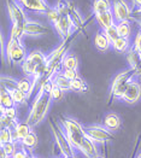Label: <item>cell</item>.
I'll list each match as a JSON object with an SVG mask.
<instances>
[{"instance_id":"30bf717a","label":"cell","mask_w":141,"mask_h":158,"mask_svg":"<svg viewBox=\"0 0 141 158\" xmlns=\"http://www.w3.org/2000/svg\"><path fill=\"white\" fill-rule=\"evenodd\" d=\"M24 33L27 36H42L50 33V28L44 23L28 19L24 23Z\"/></svg>"},{"instance_id":"8d00e7d4","label":"cell","mask_w":141,"mask_h":158,"mask_svg":"<svg viewBox=\"0 0 141 158\" xmlns=\"http://www.w3.org/2000/svg\"><path fill=\"white\" fill-rule=\"evenodd\" d=\"M17 119H12V118H9L6 117L5 115H1V128H9L13 131L15 127L17 126Z\"/></svg>"},{"instance_id":"44dd1931","label":"cell","mask_w":141,"mask_h":158,"mask_svg":"<svg viewBox=\"0 0 141 158\" xmlns=\"http://www.w3.org/2000/svg\"><path fill=\"white\" fill-rule=\"evenodd\" d=\"M52 82H53L54 85H57V86H58L60 89H63L64 92L71 91V81L65 77L63 71H58V73L53 76Z\"/></svg>"},{"instance_id":"cb8c5ba5","label":"cell","mask_w":141,"mask_h":158,"mask_svg":"<svg viewBox=\"0 0 141 158\" xmlns=\"http://www.w3.org/2000/svg\"><path fill=\"white\" fill-rule=\"evenodd\" d=\"M62 68L63 70L64 69H69V70H77L78 68V59L75 54H71V53H68L63 59V63H62Z\"/></svg>"},{"instance_id":"bcb514c9","label":"cell","mask_w":141,"mask_h":158,"mask_svg":"<svg viewBox=\"0 0 141 158\" xmlns=\"http://www.w3.org/2000/svg\"><path fill=\"white\" fill-rule=\"evenodd\" d=\"M135 158H141V152H139V155H138V156H136Z\"/></svg>"},{"instance_id":"f546056e","label":"cell","mask_w":141,"mask_h":158,"mask_svg":"<svg viewBox=\"0 0 141 158\" xmlns=\"http://www.w3.org/2000/svg\"><path fill=\"white\" fill-rule=\"evenodd\" d=\"M10 93H11V95H12L13 102H15L16 105H24L27 103V100L29 99L26 93L19 91L18 88H17V89H13L12 92H10Z\"/></svg>"},{"instance_id":"d6986e66","label":"cell","mask_w":141,"mask_h":158,"mask_svg":"<svg viewBox=\"0 0 141 158\" xmlns=\"http://www.w3.org/2000/svg\"><path fill=\"white\" fill-rule=\"evenodd\" d=\"M17 88L22 92H24L28 95V98H30L31 93L34 92V89L36 88V83L34 79L31 76H24L22 79L18 80V83H17Z\"/></svg>"},{"instance_id":"603a6c76","label":"cell","mask_w":141,"mask_h":158,"mask_svg":"<svg viewBox=\"0 0 141 158\" xmlns=\"http://www.w3.org/2000/svg\"><path fill=\"white\" fill-rule=\"evenodd\" d=\"M19 145L22 146V147H24L27 151L33 152V150H34V148L36 147V145H38V135H36L34 132H31L27 138H24V139L21 141Z\"/></svg>"},{"instance_id":"f35d334b","label":"cell","mask_w":141,"mask_h":158,"mask_svg":"<svg viewBox=\"0 0 141 158\" xmlns=\"http://www.w3.org/2000/svg\"><path fill=\"white\" fill-rule=\"evenodd\" d=\"M1 115H5L6 117L12 119H17V110H16V106L15 107H9V109H5L1 106Z\"/></svg>"},{"instance_id":"8992f818","label":"cell","mask_w":141,"mask_h":158,"mask_svg":"<svg viewBox=\"0 0 141 158\" xmlns=\"http://www.w3.org/2000/svg\"><path fill=\"white\" fill-rule=\"evenodd\" d=\"M6 9L7 15L12 22V24H24L28 21L27 13L24 11V7L16 0H6Z\"/></svg>"},{"instance_id":"60d3db41","label":"cell","mask_w":141,"mask_h":158,"mask_svg":"<svg viewBox=\"0 0 141 158\" xmlns=\"http://www.w3.org/2000/svg\"><path fill=\"white\" fill-rule=\"evenodd\" d=\"M133 48L141 54V29L136 33L135 38H134V42H133Z\"/></svg>"},{"instance_id":"f1b7e54d","label":"cell","mask_w":141,"mask_h":158,"mask_svg":"<svg viewBox=\"0 0 141 158\" xmlns=\"http://www.w3.org/2000/svg\"><path fill=\"white\" fill-rule=\"evenodd\" d=\"M17 83H18V80L13 79L11 76H6V75L1 76V88L6 89L9 92H12L13 89H17Z\"/></svg>"},{"instance_id":"4316f807","label":"cell","mask_w":141,"mask_h":158,"mask_svg":"<svg viewBox=\"0 0 141 158\" xmlns=\"http://www.w3.org/2000/svg\"><path fill=\"white\" fill-rule=\"evenodd\" d=\"M21 68H22V71H23V74L26 75V76H34L35 74H36V70H38L39 66L35 64V63H33L28 57H27V59L21 64Z\"/></svg>"},{"instance_id":"7c38bea8","label":"cell","mask_w":141,"mask_h":158,"mask_svg":"<svg viewBox=\"0 0 141 158\" xmlns=\"http://www.w3.org/2000/svg\"><path fill=\"white\" fill-rule=\"evenodd\" d=\"M59 123L62 124L65 133H71V134H86L85 133V127L76 119L71 117H65L62 116L59 119Z\"/></svg>"},{"instance_id":"e575fe53","label":"cell","mask_w":141,"mask_h":158,"mask_svg":"<svg viewBox=\"0 0 141 158\" xmlns=\"http://www.w3.org/2000/svg\"><path fill=\"white\" fill-rule=\"evenodd\" d=\"M18 146H19V144H17V143H15V141H10V143H7V144H5V145H1V150H2L9 157L11 158V156L16 152V150L18 148Z\"/></svg>"},{"instance_id":"7a4b0ae2","label":"cell","mask_w":141,"mask_h":158,"mask_svg":"<svg viewBox=\"0 0 141 158\" xmlns=\"http://www.w3.org/2000/svg\"><path fill=\"white\" fill-rule=\"evenodd\" d=\"M48 126H50V129L53 135V139H54V143L58 147L62 157H73V156H76V150L71 146L70 141L68 140V136H66V133L64 132L62 124L59 122H56L51 119L48 122Z\"/></svg>"},{"instance_id":"9c48e42d","label":"cell","mask_w":141,"mask_h":158,"mask_svg":"<svg viewBox=\"0 0 141 158\" xmlns=\"http://www.w3.org/2000/svg\"><path fill=\"white\" fill-rule=\"evenodd\" d=\"M57 33L59 34V36L62 38V40L69 38L71 34H74V30H75V27L74 23L71 21V18L69 17V15H63L59 19V22L54 26Z\"/></svg>"},{"instance_id":"52a82bcc","label":"cell","mask_w":141,"mask_h":158,"mask_svg":"<svg viewBox=\"0 0 141 158\" xmlns=\"http://www.w3.org/2000/svg\"><path fill=\"white\" fill-rule=\"evenodd\" d=\"M112 12L115 16L116 23L133 19V10L126 0H116L112 6Z\"/></svg>"},{"instance_id":"681fc988","label":"cell","mask_w":141,"mask_h":158,"mask_svg":"<svg viewBox=\"0 0 141 158\" xmlns=\"http://www.w3.org/2000/svg\"><path fill=\"white\" fill-rule=\"evenodd\" d=\"M35 158H39V157H35Z\"/></svg>"},{"instance_id":"277c9868","label":"cell","mask_w":141,"mask_h":158,"mask_svg":"<svg viewBox=\"0 0 141 158\" xmlns=\"http://www.w3.org/2000/svg\"><path fill=\"white\" fill-rule=\"evenodd\" d=\"M28 54L22 44V41L9 39L6 42L4 58L7 60V63H15V64H22L27 59Z\"/></svg>"},{"instance_id":"74e56055","label":"cell","mask_w":141,"mask_h":158,"mask_svg":"<svg viewBox=\"0 0 141 158\" xmlns=\"http://www.w3.org/2000/svg\"><path fill=\"white\" fill-rule=\"evenodd\" d=\"M104 33H105V35L107 36V39L111 41V44H112L116 39H118V38H119L118 31H117V28H116V24L115 26H111L110 28H107V29H105V30H104Z\"/></svg>"},{"instance_id":"484cf974","label":"cell","mask_w":141,"mask_h":158,"mask_svg":"<svg viewBox=\"0 0 141 158\" xmlns=\"http://www.w3.org/2000/svg\"><path fill=\"white\" fill-rule=\"evenodd\" d=\"M24 36H26V33H24V24H17V23L12 24L11 30H10V39L17 40V41H22Z\"/></svg>"},{"instance_id":"3957f363","label":"cell","mask_w":141,"mask_h":158,"mask_svg":"<svg viewBox=\"0 0 141 158\" xmlns=\"http://www.w3.org/2000/svg\"><path fill=\"white\" fill-rule=\"evenodd\" d=\"M134 77H135V73L130 68L118 73L116 75L112 80L110 93H109V104L111 100H121L122 99L128 85L134 80Z\"/></svg>"},{"instance_id":"6da1fadb","label":"cell","mask_w":141,"mask_h":158,"mask_svg":"<svg viewBox=\"0 0 141 158\" xmlns=\"http://www.w3.org/2000/svg\"><path fill=\"white\" fill-rule=\"evenodd\" d=\"M52 102L53 100L51 98L50 91H47L45 86H41L38 89L36 97L31 104V107H30V111H29V115L27 117L26 122H28L31 127H35V126L40 124L47 116Z\"/></svg>"},{"instance_id":"ac0fdd59","label":"cell","mask_w":141,"mask_h":158,"mask_svg":"<svg viewBox=\"0 0 141 158\" xmlns=\"http://www.w3.org/2000/svg\"><path fill=\"white\" fill-rule=\"evenodd\" d=\"M95 21L99 24L102 30H105V29L110 28L111 26H115L116 24L115 16H114L112 11H107V12L95 15Z\"/></svg>"},{"instance_id":"b9f144b4","label":"cell","mask_w":141,"mask_h":158,"mask_svg":"<svg viewBox=\"0 0 141 158\" xmlns=\"http://www.w3.org/2000/svg\"><path fill=\"white\" fill-rule=\"evenodd\" d=\"M28 153H29V151H27L24 147H22L19 145L18 148L16 150V152L11 156V158H26L28 156Z\"/></svg>"},{"instance_id":"5b68a950","label":"cell","mask_w":141,"mask_h":158,"mask_svg":"<svg viewBox=\"0 0 141 158\" xmlns=\"http://www.w3.org/2000/svg\"><path fill=\"white\" fill-rule=\"evenodd\" d=\"M85 133L92 141L98 145H104L115 139L114 133L106 129L103 124H92L85 127Z\"/></svg>"},{"instance_id":"83f0119b","label":"cell","mask_w":141,"mask_h":158,"mask_svg":"<svg viewBox=\"0 0 141 158\" xmlns=\"http://www.w3.org/2000/svg\"><path fill=\"white\" fill-rule=\"evenodd\" d=\"M0 102H1V106L5 107V109L16 106L11 93L9 91H6V89H4V88H1V92H0Z\"/></svg>"},{"instance_id":"ffe728a7","label":"cell","mask_w":141,"mask_h":158,"mask_svg":"<svg viewBox=\"0 0 141 158\" xmlns=\"http://www.w3.org/2000/svg\"><path fill=\"white\" fill-rule=\"evenodd\" d=\"M112 4L110 0H94L93 5H92V11L94 15H99V13L107 12V11H112Z\"/></svg>"},{"instance_id":"5bb4252c","label":"cell","mask_w":141,"mask_h":158,"mask_svg":"<svg viewBox=\"0 0 141 158\" xmlns=\"http://www.w3.org/2000/svg\"><path fill=\"white\" fill-rule=\"evenodd\" d=\"M33 132V127L28 122H18L12 131V141L21 144V141Z\"/></svg>"},{"instance_id":"4dcf8cb0","label":"cell","mask_w":141,"mask_h":158,"mask_svg":"<svg viewBox=\"0 0 141 158\" xmlns=\"http://www.w3.org/2000/svg\"><path fill=\"white\" fill-rule=\"evenodd\" d=\"M71 91H75V92H80V93H86L88 91V85L81 79L74 80L71 81Z\"/></svg>"},{"instance_id":"836d02e7","label":"cell","mask_w":141,"mask_h":158,"mask_svg":"<svg viewBox=\"0 0 141 158\" xmlns=\"http://www.w3.org/2000/svg\"><path fill=\"white\" fill-rule=\"evenodd\" d=\"M46 16H47V19H48V22L52 23L53 26H56L58 22H59V19H60V17H62V15L57 11V9L54 7V9H50V11L46 13Z\"/></svg>"},{"instance_id":"9a60e30c","label":"cell","mask_w":141,"mask_h":158,"mask_svg":"<svg viewBox=\"0 0 141 158\" xmlns=\"http://www.w3.org/2000/svg\"><path fill=\"white\" fill-rule=\"evenodd\" d=\"M127 62L129 64V68L134 70L135 76L141 77V54L136 52L133 47L127 53Z\"/></svg>"},{"instance_id":"c3c4849f","label":"cell","mask_w":141,"mask_h":158,"mask_svg":"<svg viewBox=\"0 0 141 158\" xmlns=\"http://www.w3.org/2000/svg\"><path fill=\"white\" fill-rule=\"evenodd\" d=\"M140 81H141V77H140ZM140 83H141V82H140Z\"/></svg>"},{"instance_id":"1f68e13d","label":"cell","mask_w":141,"mask_h":158,"mask_svg":"<svg viewBox=\"0 0 141 158\" xmlns=\"http://www.w3.org/2000/svg\"><path fill=\"white\" fill-rule=\"evenodd\" d=\"M69 17L71 18V21H73V23H74V27H75V29H78V28H81L82 26V17H81V15L78 13L75 7H71L70 6V9H69Z\"/></svg>"},{"instance_id":"2e32d148","label":"cell","mask_w":141,"mask_h":158,"mask_svg":"<svg viewBox=\"0 0 141 158\" xmlns=\"http://www.w3.org/2000/svg\"><path fill=\"white\" fill-rule=\"evenodd\" d=\"M121 123H122L121 117L115 112H109V114H106L104 116L103 126L106 129H109L110 132H117L121 128Z\"/></svg>"},{"instance_id":"ba28073f","label":"cell","mask_w":141,"mask_h":158,"mask_svg":"<svg viewBox=\"0 0 141 158\" xmlns=\"http://www.w3.org/2000/svg\"><path fill=\"white\" fill-rule=\"evenodd\" d=\"M140 99H141V83L139 81L133 80L128 85V87H127V89H126V92H124L121 100H123L127 104L134 105Z\"/></svg>"},{"instance_id":"ab89813d","label":"cell","mask_w":141,"mask_h":158,"mask_svg":"<svg viewBox=\"0 0 141 158\" xmlns=\"http://www.w3.org/2000/svg\"><path fill=\"white\" fill-rule=\"evenodd\" d=\"M63 74H64L65 77H66L68 80H70V81H74V80L81 77V76L78 75L77 70H69V69H64V70H63Z\"/></svg>"},{"instance_id":"7bdbcfd3","label":"cell","mask_w":141,"mask_h":158,"mask_svg":"<svg viewBox=\"0 0 141 158\" xmlns=\"http://www.w3.org/2000/svg\"><path fill=\"white\" fill-rule=\"evenodd\" d=\"M134 4H135L136 7H138L136 12H141V0H134Z\"/></svg>"},{"instance_id":"f6af8a7d","label":"cell","mask_w":141,"mask_h":158,"mask_svg":"<svg viewBox=\"0 0 141 158\" xmlns=\"http://www.w3.org/2000/svg\"><path fill=\"white\" fill-rule=\"evenodd\" d=\"M94 158H105L104 156H102V155H98V156H95Z\"/></svg>"},{"instance_id":"ee69618b","label":"cell","mask_w":141,"mask_h":158,"mask_svg":"<svg viewBox=\"0 0 141 158\" xmlns=\"http://www.w3.org/2000/svg\"><path fill=\"white\" fill-rule=\"evenodd\" d=\"M138 16H139V17H140V18H138V19H136V21H138V23H139V26L141 27V15H138Z\"/></svg>"},{"instance_id":"d4e9b609","label":"cell","mask_w":141,"mask_h":158,"mask_svg":"<svg viewBox=\"0 0 141 158\" xmlns=\"http://www.w3.org/2000/svg\"><path fill=\"white\" fill-rule=\"evenodd\" d=\"M116 28H117V31H118L119 38L129 39V36H130V34H131V27H130V22H129V21L117 22V23H116Z\"/></svg>"},{"instance_id":"8fae6325","label":"cell","mask_w":141,"mask_h":158,"mask_svg":"<svg viewBox=\"0 0 141 158\" xmlns=\"http://www.w3.org/2000/svg\"><path fill=\"white\" fill-rule=\"evenodd\" d=\"M24 9L38 13H47L50 11V6L46 0H17Z\"/></svg>"},{"instance_id":"7402d4cb","label":"cell","mask_w":141,"mask_h":158,"mask_svg":"<svg viewBox=\"0 0 141 158\" xmlns=\"http://www.w3.org/2000/svg\"><path fill=\"white\" fill-rule=\"evenodd\" d=\"M112 48L115 50L116 52L118 53H128V51L131 48L130 47V42H129V39H126V38H118L116 39L114 42H112Z\"/></svg>"},{"instance_id":"e0dca14e","label":"cell","mask_w":141,"mask_h":158,"mask_svg":"<svg viewBox=\"0 0 141 158\" xmlns=\"http://www.w3.org/2000/svg\"><path fill=\"white\" fill-rule=\"evenodd\" d=\"M94 47L100 51V52H106L112 47L111 41L107 39V36L105 35L104 30H99L95 35H94Z\"/></svg>"},{"instance_id":"d590c367","label":"cell","mask_w":141,"mask_h":158,"mask_svg":"<svg viewBox=\"0 0 141 158\" xmlns=\"http://www.w3.org/2000/svg\"><path fill=\"white\" fill-rule=\"evenodd\" d=\"M10 141H12V131L9 128H1V134H0L1 145H5Z\"/></svg>"},{"instance_id":"7dc6e473","label":"cell","mask_w":141,"mask_h":158,"mask_svg":"<svg viewBox=\"0 0 141 158\" xmlns=\"http://www.w3.org/2000/svg\"><path fill=\"white\" fill-rule=\"evenodd\" d=\"M62 158H76V156H73V157H62Z\"/></svg>"},{"instance_id":"4fadbf2b","label":"cell","mask_w":141,"mask_h":158,"mask_svg":"<svg viewBox=\"0 0 141 158\" xmlns=\"http://www.w3.org/2000/svg\"><path fill=\"white\" fill-rule=\"evenodd\" d=\"M77 152H80L82 156L86 158H94L95 156L100 155L99 153V148H98V144H95L94 141H92L86 135L82 144L80 145Z\"/></svg>"},{"instance_id":"d6a6232c","label":"cell","mask_w":141,"mask_h":158,"mask_svg":"<svg viewBox=\"0 0 141 158\" xmlns=\"http://www.w3.org/2000/svg\"><path fill=\"white\" fill-rule=\"evenodd\" d=\"M50 94H51V98L53 102H59L64 98V91L60 89L57 85H54L52 82V86H51V91H50Z\"/></svg>"}]
</instances>
